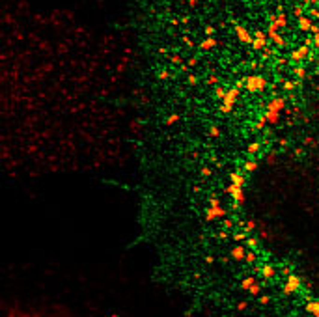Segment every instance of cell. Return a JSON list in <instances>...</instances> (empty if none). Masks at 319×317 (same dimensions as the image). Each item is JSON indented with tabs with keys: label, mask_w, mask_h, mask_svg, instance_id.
Masks as SVG:
<instances>
[{
	"label": "cell",
	"mask_w": 319,
	"mask_h": 317,
	"mask_svg": "<svg viewBox=\"0 0 319 317\" xmlns=\"http://www.w3.org/2000/svg\"><path fill=\"white\" fill-rule=\"evenodd\" d=\"M267 36H269V37L272 39V43L276 45V47H284V45H286V41H284V37L280 36V34H276V32H271V34H267Z\"/></svg>",
	"instance_id": "5bb4252c"
},
{
	"label": "cell",
	"mask_w": 319,
	"mask_h": 317,
	"mask_svg": "<svg viewBox=\"0 0 319 317\" xmlns=\"http://www.w3.org/2000/svg\"><path fill=\"white\" fill-rule=\"evenodd\" d=\"M237 308H239V312H243V310H245V308H246V302H241V304H239Z\"/></svg>",
	"instance_id": "7dc6e473"
},
{
	"label": "cell",
	"mask_w": 319,
	"mask_h": 317,
	"mask_svg": "<svg viewBox=\"0 0 319 317\" xmlns=\"http://www.w3.org/2000/svg\"><path fill=\"white\" fill-rule=\"evenodd\" d=\"M235 88H239V90L246 88V76H243V79H239V80L235 82Z\"/></svg>",
	"instance_id": "4316f807"
},
{
	"label": "cell",
	"mask_w": 319,
	"mask_h": 317,
	"mask_svg": "<svg viewBox=\"0 0 319 317\" xmlns=\"http://www.w3.org/2000/svg\"><path fill=\"white\" fill-rule=\"evenodd\" d=\"M231 185L243 188V187H245V175H243V174H237V172L231 174Z\"/></svg>",
	"instance_id": "7c38bea8"
},
{
	"label": "cell",
	"mask_w": 319,
	"mask_h": 317,
	"mask_svg": "<svg viewBox=\"0 0 319 317\" xmlns=\"http://www.w3.org/2000/svg\"><path fill=\"white\" fill-rule=\"evenodd\" d=\"M286 106V99L284 97H276L269 103V106H267V112H265V118H267V123H276L278 121V114L284 110Z\"/></svg>",
	"instance_id": "6da1fadb"
},
{
	"label": "cell",
	"mask_w": 319,
	"mask_h": 317,
	"mask_svg": "<svg viewBox=\"0 0 319 317\" xmlns=\"http://www.w3.org/2000/svg\"><path fill=\"white\" fill-rule=\"evenodd\" d=\"M235 34H237V37L241 39V43H246V45L250 43V45H252V41H254L252 36L248 34V30L245 26H241V24H237V22H235Z\"/></svg>",
	"instance_id": "ba28073f"
},
{
	"label": "cell",
	"mask_w": 319,
	"mask_h": 317,
	"mask_svg": "<svg viewBox=\"0 0 319 317\" xmlns=\"http://www.w3.org/2000/svg\"><path fill=\"white\" fill-rule=\"evenodd\" d=\"M209 207H220V200H218V198L209 200Z\"/></svg>",
	"instance_id": "836d02e7"
},
{
	"label": "cell",
	"mask_w": 319,
	"mask_h": 317,
	"mask_svg": "<svg viewBox=\"0 0 319 317\" xmlns=\"http://www.w3.org/2000/svg\"><path fill=\"white\" fill-rule=\"evenodd\" d=\"M312 43H314V37H306V39H304V45H306V47H310Z\"/></svg>",
	"instance_id": "ee69618b"
},
{
	"label": "cell",
	"mask_w": 319,
	"mask_h": 317,
	"mask_svg": "<svg viewBox=\"0 0 319 317\" xmlns=\"http://www.w3.org/2000/svg\"><path fill=\"white\" fill-rule=\"evenodd\" d=\"M179 119V114H172V116H168L166 118V125H172V123H176Z\"/></svg>",
	"instance_id": "83f0119b"
},
{
	"label": "cell",
	"mask_w": 319,
	"mask_h": 317,
	"mask_svg": "<svg viewBox=\"0 0 319 317\" xmlns=\"http://www.w3.org/2000/svg\"><path fill=\"white\" fill-rule=\"evenodd\" d=\"M215 45H217V39H215V37H205L202 43H200V49H202V50H209V49H213Z\"/></svg>",
	"instance_id": "9a60e30c"
},
{
	"label": "cell",
	"mask_w": 319,
	"mask_h": 317,
	"mask_svg": "<svg viewBox=\"0 0 319 317\" xmlns=\"http://www.w3.org/2000/svg\"><path fill=\"white\" fill-rule=\"evenodd\" d=\"M261 274H263V278H274V274H276V271H274L272 265H263V269H261Z\"/></svg>",
	"instance_id": "2e32d148"
},
{
	"label": "cell",
	"mask_w": 319,
	"mask_h": 317,
	"mask_svg": "<svg viewBox=\"0 0 319 317\" xmlns=\"http://www.w3.org/2000/svg\"><path fill=\"white\" fill-rule=\"evenodd\" d=\"M312 19H310V17H300L299 19V28L302 30V32H308L310 28H312Z\"/></svg>",
	"instance_id": "8fae6325"
},
{
	"label": "cell",
	"mask_w": 319,
	"mask_h": 317,
	"mask_svg": "<svg viewBox=\"0 0 319 317\" xmlns=\"http://www.w3.org/2000/svg\"><path fill=\"white\" fill-rule=\"evenodd\" d=\"M252 229H254V220H248V222H246V229H245V231L248 233V231H252Z\"/></svg>",
	"instance_id": "ab89813d"
},
{
	"label": "cell",
	"mask_w": 319,
	"mask_h": 317,
	"mask_svg": "<svg viewBox=\"0 0 319 317\" xmlns=\"http://www.w3.org/2000/svg\"><path fill=\"white\" fill-rule=\"evenodd\" d=\"M293 13H295V17H297V19H300V17H302V7H300V6H297V7H295V11H293Z\"/></svg>",
	"instance_id": "d590c367"
},
{
	"label": "cell",
	"mask_w": 319,
	"mask_h": 317,
	"mask_svg": "<svg viewBox=\"0 0 319 317\" xmlns=\"http://www.w3.org/2000/svg\"><path fill=\"white\" fill-rule=\"evenodd\" d=\"M245 261H248V263H254V261H256V254H254V252H246V256H245Z\"/></svg>",
	"instance_id": "f546056e"
},
{
	"label": "cell",
	"mask_w": 319,
	"mask_h": 317,
	"mask_svg": "<svg viewBox=\"0 0 319 317\" xmlns=\"http://www.w3.org/2000/svg\"><path fill=\"white\" fill-rule=\"evenodd\" d=\"M198 2H200V0H188V4H191V6H196Z\"/></svg>",
	"instance_id": "c3c4849f"
},
{
	"label": "cell",
	"mask_w": 319,
	"mask_h": 317,
	"mask_svg": "<svg viewBox=\"0 0 319 317\" xmlns=\"http://www.w3.org/2000/svg\"><path fill=\"white\" fill-rule=\"evenodd\" d=\"M222 226H224V229H231L233 228V218H226L222 222Z\"/></svg>",
	"instance_id": "f1b7e54d"
},
{
	"label": "cell",
	"mask_w": 319,
	"mask_h": 317,
	"mask_svg": "<svg viewBox=\"0 0 319 317\" xmlns=\"http://www.w3.org/2000/svg\"><path fill=\"white\" fill-rule=\"evenodd\" d=\"M194 65H198V58L196 56H192L191 60H188V67H194Z\"/></svg>",
	"instance_id": "60d3db41"
},
{
	"label": "cell",
	"mask_w": 319,
	"mask_h": 317,
	"mask_svg": "<svg viewBox=\"0 0 319 317\" xmlns=\"http://www.w3.org/2000/svg\"><path fill=\"white\" fill-rule=\"evenodd\" d=\"M265 86H267L265 76H261V75H248V76H246V90H248L250 93L263 91Z\"/></svg>",
	"instance_id": "7a4b0ae2"
},
{
	"label": "cell",
	"mask_w": 319,
	"mask_h": 317,
	"mask_svg": "<svg viewBox=\"0 0 319 317\" xmlns=\"http://www.w3.org/2000/svg\"><path fill=\"white\" fill-rule=\"evenodd\" d=\"M224 217H226V209H222V207H209L207 213H205L207 220H217V218H224Z\"/></svg>",
	"instance_id": "9c48e42d"
},
{
	"label": "cell",
	"mask_w": 319,
	"mask_h": 317,
	"mask_svg": "<svg viewBox=\"0 0 319 317\" xmlns=\"http://www.w3.org/2000/svg\"><path fill=\"white\" fill-rule=\"evenodd\" d=\"M246 246H241V244H235L233 248H231V258H233L235 261H241V259H245V256H246Z\"/></svg>",
	"instance_id": "30bf717a"
},
{
	"label": "cell",
	"mask_w": 319,
	"mask_h": 317,
	"mask_svg": "<svg viewBox=\"0 0 319 317\" xmlns=\"http://www.w3.org/2000/svg\"><path fill=\"white\" fill-rule=\"evenodd\" d=\"M310 32H314V36H315V34H319V26H317V24H312V28H310Z\"/></svg>",
	"instance_id": "7bdbcfd3"
},
{
	"label": "cell",
	"mask_w": 319,
	"mask_h": 317,
	"mask_svg": "<svg viewBox=\"0 0 319 317\" xmlns=\"http://www.w3.org/2000/svg\"><path fill=\"white\" fill-rule=\"evenodd\" d=\"M260 302H261V304H269V297H267V295L260 297Z\"/></svg>",
	"instance_id": "b9f144b4"
},
{
	"label": "cell",
	"mask_w": 319,
	"mask_h": 317,
	"mask_svg": "<svg viewBox=\"0 0 319 317\" xmlns=\"http://www.w3.org/2000/svg\"><path fill=\"white\" fill-rule=\"evenodd\" d=\"M246 237H248V233L246 231H235L233 235H231V239H233L235 243H241V241H246Z\"/></svg>",
	"instance_id": "44dd1931"
},
{
	"label": "cell",
	"mask_w": 319,
	"mask_h": 317,
	"mask_svg": "<svg viewBox=\"0 0 319 317\" xmlns=\"http://www.w3.org/2000/svg\"><path fill=\"white\" fill-rule=\"evenodd\" d=\"M308 56H310V49H308L306 45H300L299 49H295V50L291 52V60H293V62H299V64L306 62Z\"/></svg>",
	"instance_id": "8992f818"
},
{
	"label": "cell",
	"mask_w": 319,
	"mask_h": 317,
	"mask_svg": "<svg viewBox=\"0 0 319 317\" xmlns=\"http://www.w3.org/2000/svg\"><path fill=\"white\" fill-rule=\"evenodd\" d=\"M306 312L314 313V317H319V301H312L306 304Z\"/></svg>",
	"instance_id": "4fadbf2b"
},
{
	"label": "cell",
	"mask_w": 319,
	"mask_h": 317,
	"mask_svg": "<svg viewBox=\"0 0 319 317\" xmlns=\"http://www.w3.org/2000/svg\"><path fill=\"white\" fill-rule=\"evenodd\" d=\"M187 82H188V84H192V86H194V84H198V76H194V75H188V76H187Z\"/></svg>",
	"instance_id": "1f68e13d"
},
{
	"label": "cell",
	"mask_w": 319,
	"mask_h": 317,
	"mask_svg": "<svg viewBox=\"0 0 319 317\" xmlns=\"http://www.w3.org/2000/svg\"><path fill=\"white\" fill-rule=\"evenodd\" d=\"M211 174H213L211 168H202V175H203V177H207V175H211Z\"/></svg>",
	"instance_id": "f35d334b"
},
{
	"label": "cell",
	"mask_w": 319,
	"mask_h": 317,
	"mask_svg": "<svg viewBox=\"0 0 319 317\" xmlns=\"http://www.w3.org/2000/svg\"><path fill=\"white\" fill-rule=\"evenodd\" d=\"M257 168V162L254 160V159H248L246 162H245V172L246 174H250V172H254V170Z\"/></svg>",
	"instance_id": "ffe728a7"
},
{
	"label": "cell",
	"mask_w": 319,
	"mask_h": 317,
	"mask_svg": "<svg viewBox=\"0 0 319 317\" xmlns=\"http://www.w3.org/2000/svg\"><path fill=\"white\" fill-rule=\"evenodd\" d=\"M302 4H310V2H314V0H300Z\"/></svg>",
	"instance_id": "681fc988"
},
{
	"label": "cell",
	"mask_w": 319,
	"mask_h": 317,
	"mask_svg": "<svg viewBox=\"0 0 319 317\" xmlns=\"http://www.w3.org/2000/svg\"><path fill=\"white\" fill-rule=\"evenodd\" d=\"M239 88H231V90H228V93H226V97H224L222 101V105H220V112L222 114H230L231 110H233V105H235V101H237V97H239Z\"/></svg>",
	"instance_id": "3957f363"
},
{
	"label": "cell",
	"mask_w": 319,
	"mask_h": 317,
	"mask_svg": "<svg viewBox=\"0 0 319 317\" xmlns=\"http://www.w3.org/2000/svg\"><path fill=\"white\" fill-rule=\"evenodd\" d=\"M172 62H174V64H181V58L179 56H172Z\"/></svg>",
	"instance_id": "bcb514c9"
},
{
	"label": "cell",
	"mask_w": 319,
	"mask_h": 317,
	"mask_svg": "<svg viewBox=\"0 0 319 317\" xmlns=\"http://www.w3.org/2000/svg\"><path fill=\"white\" fill-rule=\"evenodd\" d=\"M226 93H228L226 88H222V86H217V88H215V97H217V99H224V97H226Z\"/></svg>",
	"instance_id": "603a6c76"
},
{
	"label": "cell",
	"mask_w": 319,
	"mask_h": 317,
	"mask_svg": "<svg viewBox=\"0 0 319 317\" xmlns=\"http://www.w3.org/2000/svg\"><path fill=\"white\" fill-rule=\"evenodd\" d=\"M228 194L231 196V200H233V209H237L241 203L245 202V194H243V188L241 187H235V185H230L228 188Z\"/></svg>",
	"instance_id": "277c9868"
},
{
	"label": "cell",
	"mask_w": 319,
	"mask_h": 317,
	"mask_svg": "<svg viewBox=\"0 0 319 317\" xmlns=\"http://www.w3.org/2000/svg\"><path fill=\"white\" fill-rule=\"evenodd\" d=\"M265 125H267V118L263 116V118L260 119V121H257V125H256V129H263V127H265Z\"/></svg>",
	"instance_id": "d6a6232c"
},
{
	"label": "cell",
	"mask_w": 319,
	"mask_h": 317,
	"mask_svg": "<svg viewBox=\"0 0 319 317\" xmlns=\"http://www.w3.org/2000/svg\"><path fill=\"white\" fill-rule=\"evenodd\" d=\"M314 2H317V0H314Z\"/></svg>",
	"instance_id": "f907efd6"
},
{
	"label": "cell",
	"mask_w": 319,
	"mask_h": 317,
	"mask_svg": "<svg viewBox=\"0 0 319 317\" xmlns=\"http://www.w3.org/2000/svg\"><path fill=\"white\" fill-rule=\"evenodd\" d=\"M260 149H261V142H260V140H256V142H252V144L248 145V155L252 157V155H256V153L260 151Z\"/></svg>",
	"instance_id": "ac0fdd59"
},
{
	"label": "cell",
	"mask_w": 319,
	"mask_h": 317,
	"mask_svg": "<svg viewBox=\"0 0 319 317\" xmlns=\"http://www.w3.org/2000/svg\"><path fill=\"white\" fill-rule=\"evenodd\" d=\"M299 86V80H284V90L286 91H293Z\"/></svg>",
	"instance_id": "7402d4cb"
},
{
	"label": "cell",
	"mask_w": 319,
	"mask_h": 317,
	"mask_svg": "<svg viewBox=\"0 0 319 317\" xmlns=\"http://www.w3.org/2000/svg\"><path fill=\"white\" fill-rule=\"evenodd\" d=\"M293 73H295V76H297L299 80H302L304 76H306V69H304V65H302V64H300V65H297L295 69H293Z\"/></svg>",
	"instance_id": "d6986e66"
},
{
	"label": "cell",
	"mask_w": 319,
	"mask_h": 317,
	"mask_svg": "<svg viewBox=\"0 0 319 317\" xmlns=\"http://www.w3.org/2000/svg\"><path fill=\"white\" fill-rule=\"evenodd\" d=\"M203 32L207 34V37H211L213 34H215V28H213V26H205V28H203Z\"/></svg>",
	"instance_id": "e575fe53"
},
{
	"label": "cell",
	"mask_w": 319,
	"mask_h": 317,
	"mask_svg": "<svg viewBox=\"0 0 319 317\" xmlns=\"http://www.w3.org/2000/svg\"><path fill=\"white\" fill-rule=\"evenodd\" d=\"M256 246H257V239H254V237H246V248L254 250Z\"/></svg>",
	"instance_id": "d4e9b609"
},
{
	"label": "cell",
	"mask_w": 319,
	"mask_h": 317,
	"mask_svg": "<svg viewBox=\"0 0 319 317\" xmlns=\"http://www.w3.org/2000/svg\"><path fill=\"white\" fill-rule=\"evenodd\" d=\"M209 134H211V136H218V134H220L218 127H211V129H209Z\"/></svg>",
	"instance_id": "74e56055"
},
{
	"label": "cell",
	"mask_w": 319,
	"mask_h": 317,
	"mask_svg": "<svg viewBox=\"0 0 319 317\" xmlns=\"http://www.w3.org/2000/svg\"><path fill=\"white\" fill-rule=\"evenodd\" d=\"M159 79H161V80L170 79V73H168V71H161V73H159Z\"/></svg>",
	"instance_id": "8d00e7d4"
},
{
	"label": "cell",
	"mask_w": 319,
	"mask_h": 317,
	"mask_svg": "<svg viewBox=\"0 0 319 317\" xmlns=\"http://www.w3.org/2000/svg\"><path fill=\"white\" fill-rule=\"evenodd\" d=\"M308 15H310V19H319V10H308Z\"/></svg>",
	"instance_id": "4dcf8cb0"
},
{
	"label": "cell",
	"mask_w": 319,
	"mask_h": 317,
	"mask_svg": "<svg viewBox=\"0 0 319 317\" xmlns=\"http://www.w3.org/2000/svg\"><path fill=\"white\" fill-rule=\"evenodd\" d=\"M287 24V17L284 15V10L282 7H278V15H276V26L282 28V26H286Z\"/></svg>",
	"instance_id": "e0dca14e"
},
{
	"label": "cell",
	"mask_w": 319,
	"mask_h": 317,
	"mask_svg": "<svg viewBox=\"0 0 319 317\" xmlns=\"http://www.w3.org/2000/svg\"><path fill=\"white\" fill-rule=\"evenodd\" d=\"M299 287H300V280L295 276V274H289L286 284H284V293L291 295V293H295V291H299Z\"/></svg>",
	"instance_id": "5b68a950"
},
{
	"label": "cell",
	"mask_w": 319,
	"mask_h": 317,
	"mask_svg": "<svg viewBox=\"0 0 319 317\" xmlns=\"http://www.w3.org/2000/svg\"><path fill=\"white\" fill-rule=\"evenodd\" d=\"M207 82H209V84H217V82H218V79H217V76H209Z\"/></svg>",
	"instance_id": "f6af8a7d"
},
{
	"label": "cell",
	"mask_w": 319,
	"mask_h": 317,
	"mask_svg": "<svg viewBox=\"0 0 319 317\" xmlns=\"http://www.w3.org/2000/svg\"><path fill=\"white\" fill-rule=\"evenodd\" d=\"M267 34L265 32H261V30H256L254 32V41H252V47H254V50H263L265 49V45H267Z\"/></svg>",
	"instance_id": "52a82bcc"
},
{
	"label": "cell",
	"mask_w": 319,
	"mask_h": 317,
	"mask_svg": "<svg viewBox=\"0 0 319 317\" xmlns=\"http://www.w3.org/2000/svg\"><path fill=\"white\" fill-rule=\"evenodd\" d=\"M254 284H256V280H254V278H245L243 282H241V287H243V289H246V291H248V289H250V287H252Z\"/></svg>",
	"instance_id": "cb8c5ba5"
},
{
	"label": "cell",
	"mask_w": 319,
	"mask_h": 317,
	"mask_svg": "<svg viewBox=\"0 0 319 317\" xmlns=\"http://www.w3.org/2000/svg\"><path fill=\"white\" fill-rule=\"evenodd\" d=\"M260 291H261V287H260V284H254L252 287L248 289V293L250 295H260Z\"/></svg>",
	"instance_id": "484cf974"
}]
</instances>
